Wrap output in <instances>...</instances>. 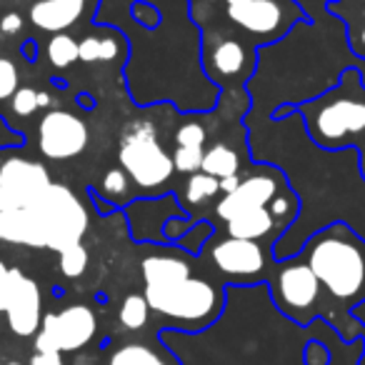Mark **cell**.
Returning <instances> with one entry per match:
<instances>
[{
  "label": "cell",
  "mask_w": 365,
  "mask_h": 365,
  "mask_svg": "<svg viewBox=\"0 0 365 365\" xmlns=\"http://www.w3.org/2000/svg\"><path fill=\"white\" fill-rule=\"evenodd\" d=\"M318 318L303 328L278 310L268 283H228L223 310L208 328L198 333L160 328L158 340L180 365H303Z\"/></svg>",
  "instance_id": "1"
},
{
  "label": "cell",
  "mask_w": 365,
  "mask_h": 365,
  "mask_svg": "<svg viewBox=\"0 0 365 365\" xmlns=\"http://www.w3.org/2000/svg\"><path fill=\"white\" fill-rule=\"evenodd\" d=\"M88 230V210L68 185L53 182L36 205L23 210H0V240L56 253L81 243Z\"/></svg>",
  "instance_id": "2"
},
{
  "label": "cell",
  "mask_w": 365,
  "mask_h": 365,
  "mask_svg": "<svg viewBox=\"0 0 365 365\" xmlns=\"http://www.w3.org/2000/svg\"><path fill=\"white\" fill-rule=\"evenodd\" d=\"M303 260L335 305L350 310L365 300V238L348 223H330L308 238Z\"/></svg>",
  "instance_id": "3"
},
{
  "label": "cell",
  "mask_w": 365,
  "mask_h": 365,
  "mask_svg": "<svg viewBox=\"0 0 365 365\" xmlns=\"http://www.w3.org/2000/svg\"><path fill=\"white\" fill-rule=\"evenodd\" d=\"M295 110L303 118L305 133L323 150L358 148L355 138L365 133V88L358 68H345L338 83Z\"/></svg>",
  "instance_id": "4"
},
{
  "label": "cell",
  "mask_w": 365,
  "mask_h": 365,
  "mask_svg": "<svg viewBox=\"0 0 365 365\" xmlns=\"http://www.w3.org/2000/svg\"><path fill=\"white\" fill-rule=\"evenodd\" d=\"M145 300L155 315H160L163 328L198 333L208 328L225 305V285L210 283L205 278H182L168 285H145Z\"/></svg>",
  "instance_id": "5"
},
{
  "label": "cell",
  "mask_w": 365,
  "mask_h": 365,
  "mask_svg": "<svg viewBox=\"0 0 365 365\" xmlns=\"http://www.w3.org/2000/svg\"><path fill=\"white\" fill-rule=\"evenodd\" d=\"M120 168L130 175V180L140 188H158L170 180L173 158L163 150L158 143L153 123H133L120 138V153H118Z\"/></svg>",
  "instance_id": "6"
},
{
  "label": "cell",
  "mask_w": 365,
  "mask_h": 365,
  "mask_svg": "<svg viewBox=\"0 0 365 365\" xmlns=\"http://www.w3.org/2000/svg\"><path fill=\"white\" fill-rule=\"evenodd\" d=\"M278 263L280 265L275 268L273 278L268 283L278 310H283L298 325L313 323L318 318L315 313H318L320 295H323V288H320L315 273L303 260V255L278 260Z\"/></svg>",
  "instance_id": "7"
},
{
  "label": "cell",
  "mask_w": 365,
  "mask_h": 365,
  "mask_svg": "<svg viewBox=\"0 0 365 365\" xmlns=\"http://www.w3.org/2000/svg\"><path fill=\"white\" fill-rule=\"evenodd\" d=\"M98 330V318L88 305H68L58 313H46L36 333V350L76 353L86 348Z\"/></svg>",
  "instance_id": "8"
},
{
  "label": "cell",
  "mask_w": 365,
  "mask_h": 365,
  "mask_svg": "<svg viewBox=\"0 0 365 365\" xmlns=\"http://www.w3.org/2000/svg\"><path fill=\"white\" fill-rule=\"evenodd\" d=\"M225 16L240 31L260 38L263 46H270L275 38L288 36L295 23L303 21L300 11L290 0H250L243 6H228Z\"/></svg>",
  "instance_id": "9"
},
{
  "label": "cell",
  "mask_w": 365,
  "mask_h": 365,
  "mask_svg": "<svg viewBox=\"0 0 365 365\" xmlns=\"http://www.w3.org/2000/svg\"><path fill=\"white\" fill-rule=\"evenodd\" d=\"M51 185V173L43 163L31 158H8L0 165V210L31 208Z\"/></svg>",
  "instance_id": "10"
},
{
  "label": "cell",
  "mask_w": 365,
  "mask_h": 365,
  "mask_svg": "<svg viewBox=\"0 0 365 365\" xmlns=\"http://www.w3.org/2000/svg\"><path fill=\"white\" fill-rule=\"evenodd\" d=\"M38 148L48 160H71L88 148V125L71 110H51L38 125Z\"/></svg>",
  "instance_id": "11"
},
{
  "label": "cell",
  "mask_w": 365,
  "mask_h": 365,
  "mask_svg": "<svg viewBox=\"0 0 365 365\" xmlns=\"http://www.w3.org/2000/svg\"><path fill=\"white\" fill-rule=\"evenodd\" d=\"M210 263L230 280H245L243 285L258 283L268 268V255L258 240L225 238L210 250Z\"/></svg>",
  "instance_id": "12"
},
{
  "label": "cell",
  "mask_w": 365,
  "mask_h": 365,
  "mask_svg": "<svg viewBox=\"0 0 365 365\" xmlns=\"http://www.w3.org/2000/svg\"><path fill=\"white\" fill-rule=\"evenodd\" d=\"M283 188H285L283 170H278L275 165H265L263 173L240 180V185L233 190V193L223 195V200L215 205V215L228 223L233 215L243 213V210L265 208V205H268Z\"/></svg>",
  "instance_id": "13"
},
{
  "label": "cell",
  "mask_w": 365,
  "mask_h": 365,
  "mask_svg": "<svg viewBox=\"0 0 365 365\" xmlns=\"http://www.w3.org/2000/svg\"><path fill=\"white\" fill-rule=\"evenodd\" d=\"M6 315L18 338H31L41 330V288L31 275L18 268H11V295Z\"/></svg>",
  "instance_id": "14"
},
{
  "label": "cell",
  "mask_w": 365,
  "mask_h": 365,
  "mask_svg": "<svg viewBox=\"0 0 365 365\" xmlns=\"http://www.w3.org/2000/svg\"><path fill=\"white\" fill-rule=\"evenodd\" d=\"M175 193H168L163 198H143L133 200L125 208V215L130 220V235L135 243H155L168 245L163 238V225L173 215H182L185 210L180 203H175Z\"/></svg>",
  "instance_id": "15"
},
{
  "label": "cell",
  "mask_w": 365,
  "mask_h": 365,
  "mask_svg": "<svg viewBox=\"0 0 365 365\" xmlns=\"http://www.w3.org/2000/svg\"><path fill=\"white\" fill-rule=\"evenodd\" d=\"M83 11H86V0H38L31 8V21L36 28L56 36L76 26Z\"/></svg>",
  "instance_id": "16"
},
{
  "label": "cell",
  "mask_w": 365,
  "mask_h": 365,
  "mask_svg": "<svg viewBox=\"0 0 365 365\" xmlns=\"http://www.w3.org/2000/svg\"><path fill=\"white\" fill-rule=\"evenodd\" d=\"M245 63H248L245 46H240L238 41H220L218 46L208 53L205 73H208L210 78H238V76H243Z\"/></svg>",
  "instance_id": "17"
},
{
  "label": "cell",
  "mask_w": 365,
  "mask_h": 365,
  "mask_svg": "<svg viewBox=\"0 0 365 365\" xmlns=\"http://www.w3.org/2000/svg\"><path fill=\"white\" fill-rule=\"evenodd\" d=\"M275 228H278V225H275L268 205H265V208H250V210H243V213L233 215V218L228 220V238L263 240V238H268Z\"/></svg>",
  "instance_id": "18"
},
{
  "label": "cell",
  "mask_w": 365,
  "mask_h": 365,
  "mask_svg": "<svg viewBox=\"0 0 365 365\" xmlns=\"http://www.w3.org/2000/svg\"><path fill=\"white\" fill-rule=\"evenodd\" d=\"M108 365H180L175 363V355L165 348V353L148 343H125L118 345L108 355Z\"/></svg>",
  "instance_id": "19"
},
{
  "label": "cell",
  "mask_w": 365,
  "mask_h": 365,
  "mask_svg": "<svg viewBox=\"0 0 365 365\" xmlns=\"http://www.w3.org/2000/svg\"><path fill=\"white\" fill-rule=\"evenodd\" d=\"M123 53V41L118 36H88L78 43V61L81 63H113Z\"/></svg>",
  "instance_id": "20"
},
{
  "label": "cell",
  "mask_w": 365,
  "mask_h": 365,
  "mask_svg": "<svg viewBox=\"0 0 365 365\" xmlns=\"http://www.w3.org/2000/svg\"><path fill=\"white\" fill-rule=\"evenodd\" d=\"M200 170L218 178V180H223V178L235 175V173L240 170V155L230 145L218 143V145H213L210 150L203 153V168H200Z\"/></svg>",
  "instance_id": "21"
},
{
  "label": "cell",
  "mask_w": 365,
  "mask_h": 365,
  "mask_svg": "<svg viewBox=\"0 0 365 365\" xmlns=\"http://www.w3.org/2000/svg\"><path fill=\"white\" fill-rule=\"evenodd\" d=\"M150 318V305H148L145 295L130 293L123 298L120 310H118V320L125 330H143Z\"/></svg>",
  "instance_id": "22"
},
{
  "label": "cell",
  "mask_w": 365,
  "mask_h": 365,
  "mask_svg": "<svg viewBox=\"0 0 365 365\" xmlns=\"http://www.w3.org/2000/svg\"><path fill=\"white\" fill-rule=\"evenodd\" d=\"M268 210H270V215H273L275 225H280L285 233V230L295 223L298 210H300V200H298V195H295V190L290 188V185H285V188L268 203Z\"/></svg>",
  "instance_id": "23"
},
{
  "label": "cell",
  "mask_w": 365,
  "mask_h": 365,
  "mask_svg": "<svg viewBox=\"0 0 365 365\" xmlns=\"http://www.w3.org/2000/svg\"><path fill=\"white\" fill-rule=\"evenodd\" d=\"M218 193H220V180L203 170L193 173L188 185H185V198H188V203H193V205L208 203V200H213Z\"/></svg>",
  "instance_id": "24"
},
{
  "label": "cell",
  "mask_w": 365,
  "mask_h": 365,
  "mask_svg": "<svg viewBox=\"0 0 365 365\" xmlns=\"http://www.w3.org/2000/svg\"><path fill=\"white\" fill-rule=\"evenodd\" d=\"M48 61L56 68H71L73 63H78V41L66 33H56L48 43Z\"/></svg>",
  "instance_id": "25"
},
{
  "label": "cell",
  "mask_w": 365,
  "mask_h": 365,
  "mask_svg": "<svg viewBox=\"0 0 365 365\" xmlns=\"http://www.w3.org/2000/svg\"><path fill=\"white\" fill-rule=\"evenodd\" d=\"M58 268L66 278H81L88 268V250L83 243H76L71 248L58 253Z\"/></svg>",
  "instance_id": "26"
},
{
  "label": "cell",
  "mask_w": 365,
  "mask_h": 365,
  "mask_svg": "<svg viewBox=\"0 0 365 365\" xmlns=\"http://www.w3.org/2000/svg\"><path fill=\"white\" fill-rule=\"evenodd\" d=\"M210 235H213V223H208V220H198V223H193V228L182 235L175 245H180L182 250H188L190 255H198L200 250H203V245L208 243Z\"/></svg>",
  "instance_id": "27"
},
{
  "label": "cell",
  "mask_w": 365,
  "mask_h": 365,
  "mask_svg": "<svg viewBox=\"0 0 365 365\" xmlns=\"http://www.w3.org/2000/svg\"><path fill=\"white\" fill-rule=\"evenodd\" d=\"M173 165H175L178 173H198L203 168V148H188V145H175V153H173Z\"/></svg>",
  "instance_id": "28"
},
{
  "label": "cell",
  "mask_w": 365,
  "mask_h": 365,
  "mask_svg": "<svg viewBox=\"0 0 365 365\" xmlns=\"http://www.w3.org/2000/svg\"><path fill=\"white\" fill-rule=\"evenodd\" d=\"M101 188L108 198H123V195H128V188H130V175L123 168H110L103 175Z\"/></svg>",
  "instance_id": "29"
},
{
  "label": "cell",
  "mask_w": 365,
  "mask_h": 365,
  "mask_svg": "<svg viewBox=\"0 0 365 365\" xmlns=\"http://www.w3.org/2000/svg\"><path fill=\"white\" fill-rule=\"evenodd\" d=\"M205 138V128L200 123H182L175 130V145H188V148H203Z\"/></svg>",
  "instance_id": "30"
},
{
  "label": "cell",
  "mask_w": 365,
  "mask_h": 365,
  "mask_svg": "<svg viewBox=\"0 0 365 365\" xmlns=\"http://www.w3.org/2000/svg\"><path fill=\"white\" fill-rule=\"evenodd\" d=\"M11 101H13L11 103L13 113L21 118H28L38 110V91H33V88H18Z\"/></svg>",
  "instance_id": "31"
},
{
  "label": "cell",
  "mask_w": 365,
  "mask_h": 365,
  "mask_svg": "<svg viewBox=\"0 0 365 365\" xmlns=\"http://www.w3.org/2000/svg\"><path fill=\"white\" fill-rule=\"evenodd\" d=\"M16 91H18V68L8 58H0V101L13 98Z\"/></svg>",
  "instance_id": "32"
},
{
  "label": "cell",
  "mask_w": 365,
  "mask_h": 365,
  "mask_svg": "<svg viewBox=\"0 0 365 365\" xmlns=\"http://www.w3.org/2000/svg\"><path fill=\"white\" fill-rule=\"evenodd\" d=\"M130 18L135 23H140L145 31H155L158 23H160V11H158L153 3H133Z\"/></svg>",
  "instance_id": "33"
},
{
  "label": "cell",
  "mask_w": 365,
  "mask_h": 365,
  "mask_svg": "<svg viewBox=\"0 0 365 365\" xmlns=\"http://www.w3.org/2000/svg\"><path fill=\"white\" fill-rule=\"evenodd\" d=\"M8 295H11V268L0 260V313H6Z\"/></svg>",
  "instance_id": "34"
},
{
  "label": "cell",
  "mask_w": 365,
  "mask_h": 365,
  "mask_svg": "<svg viewBox=\"0 0 365 365\" xmlns=\"http://www.w3.org/2000/svg\"><path fill=\"white\" fill-rule=\"evenodd\" d=\"M23 31V16L21 13H6L3 21H0V33L3 36H16Z\"/></svg>",
  "instance_id": "35"
},
{
  "label": "cell",
  "mask_w": 365,
  "mask_h": 365,
  "mask_svg": "<svg viewBox=\"0 0 365 365\" xmlns=\"http://www.w3.org/2000/svg\"><path fill=\"white\" fill-rule=\"evenodd\" d=\"M31 365H66V363H63V353H58V350H36L31 358Z\"/></svg>",
  "instance_id": "36"
},
{
  "label": "cell",
  "mask_w": 365,
  "mask_h": 365,
  "mask_svg": "<svg viewBox=\"0 0 365 365\" xmlns=\"http://www.w3.org/2000/svg\"><path fill=\"white\" fill-rule=\"evenodd\" d=\"M91 198H93V203H96L98 213H113V210H118V208H120V205H113L110 200H103L101 195L96 193V190H91Z\"/></svg>",
  "instance_id": "37"
},
{
  "label": "cell",
  "mask_w": 365,
  "mask_h": 365,
  "mask_svg": "<svg viewBox=\"0 0 365 365\" xmlns=\"http://www.w3.org/2000/svg\"><path fill=\"white\" fill-rule=\"evenodd\" d=\"M238 185H240V178H238V173H235V175L223 178V180H220V193H223V195L233 193V190L238 188Z\"/></svg>",
  "instance_id": "38"
},
{
  "label": "cell",
  "mask_w": 365,
  "mask_h": 365,
  "mask_svg": "<svg viewBox=\"0 0 365 365\" xmlns=\"http://www.w3.org/2000/svg\"><path fill=\"white\" fill-rule=\"evenodd\" d=\"M96 355L93 353H86V348H83L81 355H76V360H73V365H96Z\"/></svg>",
  "instance_id": "39"
},
{
  "label": "cell",
  "mask_w": 365,
  "mask_h": 365,
  "mask_svg": "<svg viewBox=\"0 0 365 365\" xmlns=\"http://www.w3.org/2000/svg\"><path fill=\"white\" fill-rule=\"evenodd\" d=\"M21 53L28 58V61H36V41H26V43H23Z\"/></svg>",
  "instance_id": "40"
},
{
  "label": "cell",
  "mask_w": 365,
  "mask_h": 365,
  "mask_svg": "<svg viewBox=\"0 0 365 365\" xmlns=\"http://www.w3.org/2000/svg\"><path fill=\"white\" fill-rule=\"evenodd\" d=\"M51 93L48 91H38V108H48L51 106Z\"/></svg>",
  "instance_id": "41"
},
{
  "label": "cell",
  "mask_w": 365,
  "mask_h": 365,
  "mask_svg": "<svg viewBox=\"0 0 365 365\" xmlns=\"http://www.w3.org/2000/svg\"><path fill=\"white\" fill-rule=\"evenodd\" d=\"M78 106L86 108V110H93V108H96V103H93L91 96H78Z\"/></svg>",
  "instance_id": "42"
},
{
  "label": "cell",
  "mask_w": 365,
  "mask_h": 365,
  "mask_svg": "<svg viewBox=\"0 0 365 365\" xmlns=\"http://www.w3.org/2000/svg\"><path fill=\"white\" fill-rule=\"evenodd\" d=\"M228 6H243V3H250V0H225Z\"/></svg>",
  "instance_id": "43"
},
{
  "label": "cell",
  "mask_w": 365,
  "mask_h": 365,
  "mask_svg": "<svg viewBox=\"0 0 365 365\" xmlns=\"http://www.w3.org/2000/svg\"><path fill=\"white\" fill-rule=\"evenodd\" d=\"M360 51L365 53V31H363V36H360Z\"/></svg>",
  "instance_id": "44"
},
{
  "label": "cell",
  "mask_w": 365,
  "mask_h": 365,
  "mask_svg": "<svg viewBox=\"0 0 365 365\" xmlns=\"http://www.w3.org/2000/svg\"><path fill=\"white\" fill-rule=\"evenodd\" d=\"M6 365H23V363H18V360H8Z\"/></svg>",
  "instance_id": "45"
},
{
  "label": "cell",
  "mask_w": 365,
  "mask_h": 365,
  "mask_svg": "<svg viewBox=\"0 0 365 365\" xmlns=\"http://www.w3.org/2000/svg\"><path fill=\"white\" fill-rule=\"evenodd\" d=\"M358 365H365V353L360 355V360H358Z\"/></svg>",
  "instance_id": "46"
}]
</instances>
